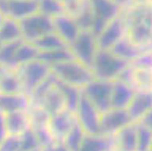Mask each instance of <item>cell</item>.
I'll return each instance as SVG.
<instances>
[{
	"label": "cell",
	"instance_id": "8",
	"mask_svg": "<svg viewBox=\"0 0 152 151\" xmlns=\"http://www.w3.org/2000/svg\"><path fill=\"white\" fill-rule=\"evenodd\" d=\"M100 111L81 92L79 102L75 111V117L77 122L85 134H100Z\"/></svg>",
	"mask_w": 152,
	"mask_h": 151
},
{
	"label": "cell",
	"instance_id": "47",
	"mask_svg": "<svg viewBox=\"0 0 152 151\" xmlns=\"http://www.w3.org/2000/svg\"><path fill=\"white\" fill-rule=\"evenodd\" d=\"M0 12L8 17L9 15V0H0Z\"/></svg>",
	"mask_w": 152,
	"mask_h": 151
},
{
	"label": "cell",
	"instance_id": "18",
	"mask_svg": "<svg viewBox=\"0 0 152 151\" xmlns=\"http://www.w3.org/2000/svg\"><path fill=\"white\" fill-rule=\"evenodd\" d=\"M109 50H110L114 55L117 56L118 57L130 63L141 54L151 50V48H143L135 46L129 40L126 35Z\"/></svg>",
	"mask_w": 152,
	"mask_h": 151
},
{
	"label": "cell",
	"instance_id": "40",
	"mask_svg": "<svg viewBox=\"0 0 152 151\" xmlns=\"http://www.w3.org/2000/svg\"><path fill=\"white\" fill-rule=\"evenodd\" d=\"M130 66L135 69L142 70H152L151 50L147 51L138 56V57L130 62Z\"/></svg>",
	"mask_w": 152,
	"mask_h": 151
},
{
	"label": "cell",
	"instance_id": "51",
	"mask_svg": "<svg viewBox=\"0 0 152 151\" xmlns=\"http://www.w3.org/2000/svg\"><path fill=\"white\" fill-rule=\"evenodd\" d=\"M5 18H6V16L4 15L2 13H1V12H0V27H1V25H2V23H3V21H4V20H5Z\"/></svg>",
	"mask_w": 152,
	"mask_h": 151
},
{
	"label": "cell",
	"instance_id": "7",
	"mask_svg": "<svg viewBox=\"0 0 152 151\" xmlns=\"http://www.w3.org/2000/svg\"><path fill=\"white\" fill-rule=\"evenodd\" d=\"M113 81L94 79L81 88V92L100 114L111 108Z\"/></svg>",
	"mask_w": 152,
	"mask_h": 151
},
{
	"label": "cell",
	"instance_id": "14",
	"mask_svg": "<svg viewBox=\"0 0 152 151\" xmlns=\"http://www.w3.org/2000/svg\"><path fill=\"white\" fill-rule=\"evenodd\" d=\"M136 89L118 80L113 81L111 92V108L126 109Z\"/></svg>",
	"mask_w": 152,
	"mask_h": 151
},
{
	"label": "cell",
	"instance_id": "25",
	"mask_svg": "<svg viewBox=\"0 0 152 151\" xmlns=\"http://www.w3.org/2000/svg\"><path fill=\"white\" fill-rule=\"evenodd\" d=\"M22 38L21 28L17 20L6 17L0 27V42L2 43L16 41Z\"/></svg>",
	"mask_w": 152,
	"mask_h": 151
},
{
	"label": "cell",
	"instance_id": "31",
	"mask_svg": "<svg viewBox=\"0 0 152 151\" xmlns=\"http://www.w3.org/2000/svg\"><path fill=\"white\" fill-rule=\"evenodd\" d=\"M74 18L75 19L80 31H91L94 15L89 0H85L82 7Z\"/></svg>",
	"mask_w": 152,
	"mask_h": 151
},
{
	"label": "cell",
	"instance_id": "9",
	"mask_svg": "<svg viewBox=\"0 0 152 151\" xmlns=\"http://www.w3.org/2000/svg\"><path fill=\"white\" fill-rule=\"evenodd\" d=\"M132 122L126 109L110 108L101 113L100 122V134L114 135L126 125Z\"/></svg>",
	"mask_w": 152,
	"mask_h": 151
},
{
	"label": "cell",
	"instance_id": "12",
	"mask_svg": "<svg viewBox=\"0 0 152 151\" xmlns=\"http://www.w3.org/2000/svg\"><path fill=\"white\" fill-rule=\"evenodd\" d=\"M54 32L70 46L75 41L80 33V29L72 16L64 13L53 18Z\"/></svg>",
	"mask_w": 152,
	"mask_h": 151
},
{
	"label": "cell",
	"instance_id": "32",
	"mask_svg": "<svg viewBox=\"0 0 152 151\" xmlns=\"http://www.w3.org/2000/svg\"><path fill=\"white\" fill-rule=\"evenodd\" d=\"M54 83H55V76L52 73H50L48 77L43 82H41L32 92L30 96L31 105H39L47 92L53 86Z\"/></svg>",
	"mask_w": 152,
	"mask_h": 151
},
{
	"label": "cell",
	"instance_id": "1",
	"mask_svg": "<svg viewBox=\"0 0 152 151\" xmlns=\"http://www.w3.org/2000/svg\"><path fill=\"white\" fill-rule=\"evenodd\" d=\"M127 27L126 36L135 46L151 48V3H135L123 9Z\"/></svg>",
	"mask_w": 152,
	"mask_h": 151
},
{
	"label": "cell",
	"instance_id": "43",
	"mask_svg": "<svg viewBox=\"0 0 152 151\" xmlns=\"http://www.w3.org/2000/svg\"><path fill=\"white\" fill-rule=\"evenodd\" d=\"M109 21H105V20L100 18H97L94 16L93 24H92L91 28V31L94 35L96 38H97L99 35L101 34V32L104 31L106 25H107V23L109 22Z\"/></svg>",
	"mask_w": 152,
	"mask_h": 151
},
{
	"label": "cell",
	"instance_id": "38",
	"mask_svg": "<svg viewBox=\"0 0 152 151\" xmlns=\"http://www.w3.org/2000/svg\"><path fill=\"white\" fill-rule=\"evenodd\" d=\"M40 147L36 134L31 127L21 134V150L20 151H29Z\"/></svg>",
	"mask_w": 152,
	"mask_h": 151
},
{
	"label": "cell",
	"instance_id": "54",
	"mask_svg": "<svg viewBox=\"0 0 152 151\" xmlns=\"http://www.w3.org/2000/svg\"><path fill=\"white\" fill-rule=\"evenodd\" d=\"M42 151H43V150H42Z\"/></svg>",
	"mask_w": 152,
	"mask_h": 151
},
{
	"label": "cell",
	"instance_id": "24",
	"mask_svg": "<svg viewBox=\"0 0 152 151\" xmlns=\"http://www.w3.org/2000/svg\"><path fill=\"white\" fill-rule=\"evenodd\" d=\"M40 51L31 42L23 41L22 43L18 46L13 61L12 63V69H15L17 66L33 61L37 59Z\"/></svg>",
	"mask_w": 152,
	"mask_h": 151
},
{
	"label": "cell",
	"instance_id": "49",
	"mask_svg": "<svg viewBox=\"0 0 152 151\" xmlns=\"http://www.w3.org/2000/svg\"><path fill=\"white\" fill-rule=\"evenodd\" d=\"M8 70H9V68H7V67H5V66L0 65V78H1V77H2V75H3L5 72L7 71Z\"/></svg>",
	"mask_w": 152,
	"mask_h": 151
},
{
	"label": "cell",
	"instance_id": "45",
	"mask_svg": "<svg viewBox=\"0 0 152 151\" xmlns=\"http://www.w3.org/2000/svg\"><path fill=\"white\" fill-rule=\"evenodd\" d=\"M136 123L146 126L152 128V111H149L147 114H145L142 118H141Z\"/></svg>",
	"mask_w": 152,
	"mask_h": 151
},
{
	"label": "cell",
	"instance_id": "15",
	"mask_svg": "<svg viewBox=\"0 0 152 151\" xmlns=\"http://www.w3.org/2000/svg\"><path fill=\"white\" fill-rule=\"evenodd\" d=\"M31 99L24 92L15 94L0 93V111L7 114L18 111H27Z\"/></svg>",
	"mask_w": 152,
	"mask_h": 151
},
{
	"label": "cell",
	"instance_id": "46",
	"mask_svg": "<svg viewBox=\"0 0 152 151\" xmlns=\"http://www.w3.org/2000/svg\"><path fill=\"white\" fill-rule=\"evenodd\" d=\"M43 151H69L67 148L64 146L62 143H55L50 147L46 150H43Z\"/></svg>",
	"mask_w": 152,
	"mask_h": 151
},
{
	"label": "cell",
	"instance_id": "26",
	"mask_svg": "<svg viewBox=\"0 0 152 151\" xmlns=\"http://www.w3.org/2000/svg\"><path fill=\"white\" fill-rule=\"evenodd\" d=\"M31 43H33L40 52L69 47L60 37L54 31L42 35Z\"/></svg>",
	"mask_w": 152,
	"mask_h": 151
},
{
	"label": "cell",
	"instance_id": "16",
	"mask_svg": "<svg viewBox=\"0 0 152 151\" xmlns=\"http://www.w3.org/2000/svg\"><path fill=\"white\" fill-rule=\"evenodd\" d=\"M113 151H137V124L131 123L114 134Z\"/></svg>",
	"mask_w": 152,
	"mask_h": 151
},
{
	"label": "cell",
	"instance_id": "23",
	"mask_svg": "<svg viewBox=\"0 0 152 151\" xmlns=\"http://www.w3.org/2000/svg\"><path fill=\"white\" fill-rule=\"evenodd\" d=\"M39 105L45 108L53 115L66 108V103L60 89L55 85L47 92Z\"/></svg>",
	"mask_w": 152,
	"mask_h": 151
},
{
	"label": "cell",
	"instance_id": "28",
	"mask_svg": "<svg viewBox=\"0 0 152 151\" xmlns=\"http://www.w3.org/2000/svg\"><path fill=\"white\" fill-rule=\"evenodd\" d=\"M74 59V56L69 47L50 51H40L37 57V60L47 63L50 66Z\"/></svg>",
	"mask_w": 152,
	"mask_h": 151
},
{
	"label": "cell",
	"instance_id": "48",
	"mask_svg": "<svg viewBox=\"0 0 152 151\" xmlns=\"http://www.w3.org/2000/svg\"><path fill=\"white\" fill-rule=\"evenodd\" d=\"M114 2H116L118 5H119L120 7L123 9H126V8L129 7V5L134 3L133 0H113Z\"/></svg>",
	"mask_w": 152,
	"mask_h": 151
},
{
	"label": "cell",
	"instance_id": "4",
	"mask_svg": "<svg viewBox=\"0 0 152 151\" xmlns=\"http://www.w3.org/2000/svg\"><path fill=\"white\" fill-rule=\"evenodd\" d=\"M14 70L21 80L23 92L29 96L51 73L50 65L37 59L17 66Z\"/></svg>",
	"mask_w": 152,
	"mask_h": 151
},
{
	"label": "cell",
	"instance_id": "35",
	"mask_svg": "<svg viewBox=\"0 0 152 151\" xmlns=\"http://www.w3.org/2000/svg\"><path fill=\"white\" fill-rule=\"evenodd\" d=\"M137 124V151H152V128Z\"/></svg>",
	"mask_w": 152,
	"mask_h": 151
},
{
	"label": "cell",
	"instance_id": "22",
	"mask_svg": "<svg viewBox=\"0 0 152 151\" xmlns=\"http://www.w3.org/2000/svg\"><path fill=\"white\" fill-rule=\"evenodd\" d=\"M55 85H56L64 97L66 108L69 111L75 114L76 109L79 102L81 97V88H78L75 85H70L61 81L55 77Z\"/></svg>",
	"mask_w": 152,
	"mask_h": 151
},
{
	"label": "cell",
	"instance_id": "44",
	"mask_svg": "<svg viewBox=\"0 0 152 151\" xmlns=\"http://www.w3.org/2000/svg\"><path fill=\"white\" fill-rule=\"evenodd\" d=\"M8 135L5 122V114L0 111V142Z\"/></svg>",
	"mask_w": 152,
	"mask_h": 151
},
{
	"label": "cell",
	"instance_id": "20",
	"mask_svg": "<svg viewBox=\"0 0 152 151\" xmlns=\"http://www.w3.org/2000/svg\"><path fill=\"white\" fill-rule=\"evenodd\" d=\"M38 12V0H9V15L19 21Z\"/></svg>",
	"mask_w": 152,
	"mask_h": 151
},
{
	"label": "cell",
	"instance_id": "30",
	"mask_svg": "<svg viewBox=\"0 0 152 151\" xmlns=\"http://www.w3.org/2000/svg\"><path fill=\"white\" fill-rule=\"evenodd\" d=\"M85 133L81 127L76 122L72 129L68 132L62 144L69 151H79Z\"/></svg>",
	"mask_w": 152,
	"mask_h": 151
},
{
	"label": "cell",
	"instance_id": "33",
	"mask_svg": "<svg viewBox=\"0 0 152 151\" xmlns=\"http://www.w3.org/2000/svg\"><path fill=\"white\" fill-rule=\"evenodd\" d=\"M23 41V39H21L16 41L2 43L0 47V65L12 69V63L15 54Z\"/></svg>",
	"mask_w": 152,
	"mask_h": 151
},
{
	"label": "cell",
	"instance_id": "39",
	"mask_svg": "<svg viewBox=\"0 0 152 151\" xmlns=\"http://www.w3.org/2000/svg\"><path fill=\"white\" fill-rule=\"evenodd\" d=\"M21 135L8 134L0 142V151H20Z\"/></svg>",
	"mask_w": 152,
	"mask_h": 151
},
{
	"label": "cell",
	"instance_id": "37",
	"mask_svg": "<svg viewBox=\"0 0 152 151\" xmlns=\"http://www.w3.org/2000/svg\"><path fill=\"white\" fill-rule=\"evenodd\" d=\"M36 134L37 139L39 147L42 150H46L47 148L53 146L56 143L53 137L48 125L43 126V127H37V128L33 129Z\"/></svg>",
	"mask_w": 152,
	"mask_h": 151
},
{
	"label": "cell",
	"instance_id": "55",
	"mask_svg": "<svg viewBox=\"0 0 152 151\" xmlns=\"http://www.w3.org/2000/svg\"></svg>",
	"mask_w": 152,
	"mask_h": 151
},
{
	"label": "cell",
	"instance_id": "19",
	"mask_svg": "<svg viewBox=\"0 0 152 151\" xmlns=\"http://www.w3.org/2000/svg\"><path fill=\"white\" fill-rule=\"evenodd\" d=\"M95 17L109 21L119 15L123 9L113 0H89Z\"/></svg>",
	"mask_w": 152,
	"mask_h": 151
},
{
	"label": "cell",
	"instance_id": "10",
	"mask_svg": "<svg viewBox=\"0 0 152 151\" xmlns=\"http://www.w3.org/2000/svg\"><path fill=\"white\" fill-rule=\"evenodd\" d=\"M127 33V27L123 16V11L119 15L107 23L104 31L97 38L98 49L110 50Z\"/></svg>",
	"mask_w": 152,
	"mask_h": 151
},
{
	"label": "cell",
	"instance_id": "34",
	"mask_svg": "<svg viewBox=\"0 0 152 151\" xmlns=\"http://www.w3.org/2000/svg\"><path fill=\"white\" fill-rule=\"evenodd\" d=\"M38 12L51 18L66 13L59 0H38Z\"/></svg>",
	"mask_w": 152,
	"mask_h": 151
},
{
	"label": "cell",
	"instance_id": "13",
	"mask_svg": "<svg viewBox=\"0 0 152 151\" xmlns=\"http://www.w3.org/2000/svg\"><path fill=\"white\" fill-rule=\"evenodd\" d=\"M126 110L132 122L136 123L145 114L152 111L151 91L136 90Z\"/></svg>",
	"mask_w": 152,
	"mask_h": 151
},
{
	"label": "cell",
	"instance_id": "2",
	"mask_svg": "<svg viewBox=\"0 0 152 151\" xmlns=\"http://www.w3.org/2000/svg\"><path fill=\"white\" fill-rule=\"evenodd\" d=\"M130 63L114 55L110 50L98 49L91 71L96 80L113 81Z\"/></svg>",
	"mask_w": 152,
	"mask_h": 151
},
{
	"label": "cell",
	"instance_id": "6",
	"mask_svg": "<svg viewBox=\"0 0 152 151\" xmlns=\"http://www.w3.org/2000/svg\"><path fill=\"white\" fill-rule=\"evenodd\" d=\"M22 38L25 41L32 42L43 35L54 31L53 18L40 12L19 20Z\"/></svg>",
	"mask_w": 152,
	"mask_h": 151
},
{
	"label": "cell",
	"instance_id": "5",
	"mask_svg": "<svg viewBox=\"0 0 152 151\" xmlns=\"http://www.w3.org/2000/svg\"><path fill=\"white\" fill-rule=\"evenodd\" d=\"M69 47L76 60L91 70L98 50L97 38L91 31H80L77 38Z\"/></svg>",
	"mask_w": 152,
	"mask_h": 151
},
{
	"label": "cell",
	"instance_id": "36",
	"mask_svg": "<svg viewBox=\"0 0 152 151\" xmlns=\"http://www.w3.org/2000/svg\"><path fill=\"white\" fill-rule=\"evenodd\" d=\"M152 70L134 68V88L136 90L151 91Z\"/></svg>",
	"mask_w": 152,
	"mask_h": 151
},
{
	"label": "cell",
	"instance_id": "21",
	"mask_svg": "<svg viewBox=\"0 0 152 151\" xmlns=\"http://www.w3.org/2000/svg\"><path fill=\"white\" fill-rule=\"evenodd\" d=\"M8 134L21 135L30 127L27 111H18L5 114Z\"/></svg>",
	"mask_w": 152,
	"mask_h": 151
},
{
	"label": "cell",
	"instance_id": "29",
	"mask_svg": "<svg viewBox=\"0 0 152 151\" xmlns=\"http://www.w3.org/2000/svg\"><path fill=\"white\" fill-rule=\"evenodd\" d=\"M27 112L29 119L30 127L32 129L47 126L51 118L50 113L40 105H31L27 110Z\"/></svg>",
	"mask_w": 152,
	"mask_h": 151
},
{
	"label": "cell",
	"instance_id": "50",
	"mask_svg": "<svg viewBox=\"0 0 152 151\" xmlns=\"http://www.w3.org/2000/svg\"><path fill=\"white\" fill-rule=\"evenodd\" d=\"M135 3H151V0H133Z\"/></svg>",
	"mask_w": 152,
	"mask_h": 151
},
{
	"label": "cell",
	"instance_id": "52",
	"mask_svg": "<svg viewBox=\"0 0 152 151\" xmlns=\"http://www.w3.org/2000/svg\"><path fill=\"white\" fill-rule=\"evenodd\" d=\"M29 151H42V149L40 147H38V148H36V149L31 150H29Z\"/></svg>",
	"mask_w": 152,
	"mask_h": 151
},
{
	"label": "cell",
	"instance_id": "17",
	"mask_svg": "<svg viewBox=\"0 0 152 151\" xmlns=\"http://www.w3.org/2000/svg\"><path fill=\"white\" fill-rule=\"evenodd\" d=\"M114 135L85 134L79 151H113Z\"/></svg>",
	"mask_w": 152,
	"mask_h": 151
},
{
	"label": "cell",
	"instance_id": "41",
	"mask_svg": "<svg viewBox=\"0 0 152 151\" xmlns=\"http://www.w3.org/2000/svg\"><path fill=\"white\" fill-rule=\"evenodd\" d=\"M62 2L66 14L75 18L82 7L85 0H59Z\"/></svg>",
	"mask_w": 152,
	"mask_h": 151
},
{
	"label": "cell",
	"instance_id": "3",
	"mask_svg": "<svg viewBox=\"0 0 152 151\" xmlns=\"http://www.w3.org/2000/svg\"><path fill=\"white\" fill-rule=\"evenodd\" d=\"M50 69L57 79L81 89L94 79L91 70L75 59L52 65Z\"/></svg>",
	"mask_w": 152,
	"mask_h": 151
},
{
	"label": "cell",
	"instance_id": "42",
	"mask_svg": "<svg viewBox=\"0 0 152 151\" xmlns=\"http://www.w3.org/2000/svg\"><path fill=\"white\" fill-rule=\"evenodd\" d=\"M116 80H120L134 88V68L129 64L120 73Z\"/></svg>",
	"mask_w": 152,
	"mask_h": 151
},
{
	"label": "cell",
	"instance_id": "27",
	"mask_svg": "<svg viewBox=\"0 0 152 151\" xmlns=\"http://www.w3.org/2000/svg\"><path fill=\"white\" fill-rule=\"evenodd\" d=\"M19 92H24L21 80L14 69H9L0 78V93L15 94Z\"/></svg>",
	"mask_w": 152,
	"mask_h": 151
},
{
	"label": "cell",
	"instance_id": "53",
	"mask_svg": "<svg viewBox=\"0 0 152 151\" xmlns=\"http://www.w3.org/2000/svg\"><path fill=\"white\" fill-rule=\"evenodd\" d=\"M1 46H2V43L0 42V47H1Z\"/></svg>",
	"mask_w": 152,
	"mask_h": 151
},
{
	"label": "cell",
	"instance_id": "11",
	"mask_svg": "<svg viewBox=\"0 0 152 151\" xmlns=\"http://www.w3.org/2000/svg\"><path fill=\"white\" fill-rule=\"evenodd\" d=\"M76 122L75 114L66 108L51 115L48 127L56 143H62L68 132Z\"/></svg>",
	"mask_w": 152,
	"mask_h": 151
}]
</instances>
